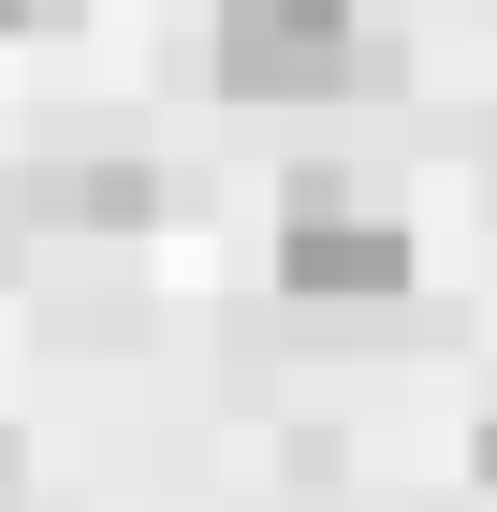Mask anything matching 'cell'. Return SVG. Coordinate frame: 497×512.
Segmentation results:
<instances>
[{"instance_id": "cell-4", "label": "cell", "mask_w": 497, "mask_h": 512, "mask_svg": "<svg viewBox=\"0 0 497 512\" xmlns=\"http://www.w3.org/2000/svg\"><path fill=\"white\" fill-rule=\"evenodd\" d=\"M59 15H74V0H0V30H59Z\"/></svg>"}, {"instance_id": "cell-5", "label": "cell", "mask_w": 497, "mask_h": 512, "mask_svg": "<svg viewBox=\"0 0 497 512\" xmlns=\"http://www.w3.org/2000/svg\"><path fill=\"white\" fill-rule=\"evenodd\" d=\"M468 469H483V483H497V425H483V439H468Z\"/></svg>"}, {"instance_id": "cell-2", "label": "cell", "mask_w": 497, "mask_h": 512, "mask_svg": "<svg viewBox=\"0 0 497 512\" xmlns=\"http://www.w3.org/2000/svg\"><path fill=\"white\" fill-rule=\"evenodd\" d=\"M220 88L322 103V88H381V59H351V0H220Z\"/></svg>"}, {"instance_id": "cell-3", "label": "cell", "mask_w": 497, "mask_h": 512, "mask_svg": "<svg viewBox=\"0 0 497 512\" xmlns=\"http://www.w3.org/2000/svg\"><path fill=\"white\" fill-rule=\"evenodd\" d=\"M30 220H44V235H147V220H161V176L132 147H74V161L30 176Z\"/></svg>"}, {"instance_id": "cell-1", "label": "cell", "mask_w": 497, "mask_h": 512, "mask_svg": "<svg viewBox=\"0 0 497 512\" xmlns=\"http://www.w3.org/2000/svg\"><path fill=\"white\" fill-rule=\"evenodd\" d=\"M278 278H293L307 308H395V293H410V220L366 205L351 176H293V205H278Z\"/></svg>"}]
</instances>
